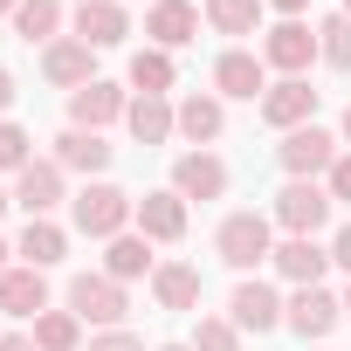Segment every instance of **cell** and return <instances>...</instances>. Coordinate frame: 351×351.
<instances>
[{
	"instance_id": "14",
	"label": "cell",
	"mask_w": 351,
	"mask_h": 351,
	"mask_svg": "<svg viewBox=\"0 0 351 351\" xmlns=\"http://www.w3.org/2000/svg\"><path fill=\"white\" fill-rule=\"evenodd\" d=\"M269 262H276V276H282L289 289H317V282L330 276V241H317V234H282Z\"/></svg>"
},
{
	"instance_id": "19",
	"label": "cell",
	"mask_w": 351,
	"mask_h": 351,
	"mask_svg": "<svg viewBox=\"0 0 351 351\" xmlns=\"http://www.w3.org/2000/svg\"><path fill=\"white\" fill-rule=\"evenodd\" d=\"M69 28L90 49H117V42H131V8H124V0H76Z\"/></svg>"
},
{
	"instance_id": "3",
	"label": "cell",
	"mask_w": 351,
	"mask_h": 351,
	"mask_svg": "<svg viewBox=\"0 0 351 351\" xmlns=\"http://www.w3.org/2000/svg\"><path fill=\"white\" fill-rule=\"evenodd\" d=\"M62 310H76V317L97 324V330H124V317H131V289L110 282L104 269H76L69 289H62Z\"/></svg>"
},
{
	"instance_id": "44",
	"label": "cell",
	"mask_w": 351,
	"mask_h": 351,
	"mask_svg": "<svg viewBox=\"0 0 351 351\" xmlns=\"http://www.w3.org/2000/svg\"><path fill=\"white\" fill-rule=\"evenodd\" d=\"M344 324H351V289H344Z\"/></svg>"
},
{
	"instance_id": "28",
	"label": "cell",
	"mask_w": 351,
	"mask_h": 351,
	"mask_svg": "<svg viewBox=\"0 0 351 351\" xmlns=\"http://www.w3.org/2000/svg\"><path fill=\"white\" fill-rule=\"evenodd\" d=\"M62 21H69V8H62V0H21V8H14V35H21L28 49L62 42Z\"/></svg>"
},
{
	"instance_id": "17",
	"label": "cell",
	"mask_w": 351,
	"mask_h": 351,
	"mask_svg": "<svg viewBox=\"0 0 351 351\" xmlns=\"http://www.w3.org/2000/svg\"><path fill=\"white\" fill-rule=\"evenodd\" d=\"M42 83L49 90H83V83H97V49L90 42H76V35H62V42H49L42 49Z\"/></svg>"
},
{
	"instance_id": "10",
	"label": "cell",
	"mask_w": 351,
	"mask_h": 351,
	"mask_svg": "<svg viewBox=\"0 0 351 351\" xmlns=\"http://www.w3.org/2000/svg\"><path fill=\"white\" fill-rule=\"evenodd\" d=\"M228 186H234V172H228V158L221 152H180V158H172V193H180L186 207L200 200H228Z\"/></svg>"
},
{
	"instance_id": "39",
	"label": "cell",
	"mask_w": 351,
	"mask_h": 351,
	"mask_svg": "<svg viewBox=\"0 0 351 351\" xmlns=\"http://www.w3.org/2000/svg\"><path fill=\"white\" fill-rule=\"evenodd\" d=\"M337 138H344V152H351V104H344V117H337Z\"/></svg>"
},
{
	"instance_id": "11",
	"label": "cell",
	"mask_w": 351,
	"mask_h": 351,
	"mask_svg": "<svg viewBox=\"0 0 351 351\" xmlns=\"http://www.w3.org/2000/svg\"><path fill=\"white\" fill-rule=\"evenodd\" d=\"M344 324V296H330L324 282L317 289H289V310H282V330H296L303 344H324L330 330Z\"/></svg>"
},
{
	"instance_id": "1",
	"label": "cell",
	"mask_w": 351,
	"mask_h": 351,
	"mask_svg": "<svg viewBox=\"0 0 351 351\" xmlns=\"http://www.w3.org/2000/svg\"><path fill=\"white\" fill-rule=\"evenodd\" d=\"M131 214H138V193H124L110 180H90L83 193H69V228L83 241H117L131 228Z\"/></svg>"
},
{
	"instance_id": "12",
	"label": "cell",
	"mask_w": 351,
	"mask_h": 351,
	"mask_svg": "<svg viewBox=\"0 0 351 351\" xmlns=\"http://www.w3.org/2000/svg\"><path fill=\"white\" fill-rule=\"evenodd\" d=\"M262 62H269L276 76H310V62H317V28H310V21H276V28H262Z\"/></svg>"
},
{
	"instance_id": "16",
	"label": "cell",
	"mask_w": 351,
	"mask_h": 351,
	"mask_svg": "<svg viewBox=\"0 0 351 351\" xmlns=\"http://www.w3.org/2000/svg\"><path fill=\"white\" fill-rule=\"evenodd\" d=\"M62 172H83V180H104V172L117 165V145H104V131H76V124H62L56 131V152H49Z\"/></svg>"
},
{
	"instance_id": "21",
	"label": "cell",
	"mask_w": 351,
	"mask_h": 351,
	"mask_svg": "<svg viewBox=\"0 0 351 351\" xmlns=\"http://www.w3.org/2000/svg\"><path fill=\"white\" fill-rule=\"evenodd\" d=\"M200 296H207V282H200V262H158V269H152V303H158V310L200 317Z\"/></svg>"
},
{
	"instance_id": "23",
	"label": "cell",
	"mask_w": 351,
	"mask_h": 351,
	"mask_svg": "<svg viewBox=\"0 0 351 351\" xmlns=\"http://www.w3.org/2000/svg\"><path fill=\"white\" fill-rule=\"evenodd\" d=\"M124 90L131 97H172L180 90V56H165V49H131V69H124Z\"/></svg>"
},
{
	"instance_id": "27",
	"label": "cell",
	"mask_w": 351,
	"mask_h": 351,
	"mask_svg": "<svg viewBox=\"0 0 351 351\" xmlns=\"http://www.w3.org/2000/svg\"><path fill=\"white\" fill-rule=\"evenodd\" d=\"M14 255H21L28 269H42V276H49V269L69 255V228H62V221H28V228L14 234Z\"/></svg>"
},
{
	"instance_id": "7",
	"label": "cell",
	"mask_w": 351,
	"mask_h": 351,
	"mask_svg": "<svg viewBox=\"0 0 351 351\" xmlns=\"http://www.w3.org/2000/svg\"><path fill=\"white\" fill-rule=\"evenodd\" d=\"M214 97H221V104H262V97H269V62H262V49H221V56H214Z\"/></svg>"
},
{
	"instance_id": "4",
	"label": "cell",
	"mask_w": 351,
	"mask_h": 351,
	"mask_svg": "<svg viewBox=\"0 0 351 351\" xmlns=\"http://www.w3.org/2000/svg\"><path fill=\"white\" fill-rule=\"evenodd\" d=\"M330 214H337V200H330L324 180H282V193L269 200V221H276L282 234H324Z\"/></svg>"
},
{
	"instance_id": "15",
	"label": "cell",
	"mask_w": 351,
	"mask_h": 351,
	"mask_svg": "<svg viewBox=\"0 0 351 351\" xmlns=\"http://www.w3.org/2000/svg\"><path fill=\"white\" fill-rule=\"evenodd\" d=\"M145 42L165 49V56H180L186 42H200V8L193 0H152L145 8Z\"/></svg>"
},
{
	"instance_id": "29",
	"label": "cell",
	"mask_w": 351,
	"mask_h": 351,
	"mask_svg": "<svg viewBox=\"0 0 351 351\" xmlns=\"http://www.w3.org/2000/svg\"><path fill=\"white\" fill-rule=\"evenodd\" d=\"M28 330H35L42 351H83V317H76V310H42Z\"/></svg>"
},
{
	"instance_id": "45",
	"label": "cell",
	"mask_w": 351,
	"mask_h": 351,
	"mask_svg": "<svg viewBox=\"0 0 351 351\" xmlns=\"http://www.w3.org/2000/svg\"><path fill=\"white\" fill-rule=\"evenodd\" d=\"M337 14H344V21H351V0H344V8H337Z\"/></svg>"
},
{
	"instance_id": "36",
	"label": "cell",
	"mask_w": 351,
	"mask_h": 351,
	"mask_svg": "<svg viewBox=\"0 0 351 351\" xmlns=\"http://www.w3.org/2000/svg\"><path fill=\"white\" fill-rule=\"evenodd\" d=\"M0 351H42L35 330H0Z\"/></svg>"
},
{
	"instance_id": "8",
	"label": "cell",
	"mask_w": 351,
	"mask_h": 351,
	"mask_svg": "<svg viewBox=\"0 0 351 351\" xmlns=\"http://www.w3.org/2000/svg\"><path fill=\"white\" fill-rule=\"evenodd\" d=\"M14 207H21L28 221H56V207H69V172H62L56 158L21 165V172H14Z\"/></svg>"
},
{
	"instance_id": "41",
	"label": "cell",
	"mask_w": 351,
	"mask_h": 351,
	"mask_svg": "<svg viewBox=\"0 0 351 351\" xmlns=\"http://www.w3.org/2000/svg\"><path fill=\"white\" fill-rule=\"evenodd\" d=\"M8 207H14V186H0V214H8Z\"/></svg>"
},
{
	"instance_id": "18",
	"label": "cell",
	"mask_w": 351,
	"mask_h": 351,
	"mask_svg": "<svg viewBox=\"0 0 351 351\" xmlns=\"http://www.w3.org/2000/svg\"><path fill=\"white\" fill-rule=\"evenodd\" d=\"M124 110H131V90H124V83H110V76H97V83H83V90L69 97V124H76V131L124 124Z\"/></svg>"
},
{
	"instance_id": "25",
	"label": "cell",
	"mask_w": 351,
	"mask_h": 351,
	"mask_svg": "<svg viewBox=\"0 0 351 351\" xmlns=\"http://www.w3.org/2000/svg\"><path fill=\"white\" fill-rule=\"evenodd\" d=\"M124 131L131 145H165V138H180V110H172V97H131Z\"/></svg>"
},
{
	"instance_id": "37",
	"label": "cell",
	"mask_w": 351,
	"mask_h": 351,
	"mask_svg": "<svg viewBox=\"0 0 351 351\" xmlns=\"http://www.w3.org/2000/svg\"><path fill=\"white\" fill-rule=\"evenodd\" d=\"M14 97H21V83H14V69H0V117L14 110Z\"/></svg>"
},
{
	"instance_id": "6",
	"label": "cell",
	"mask_w": 351,
	"mask_h": 351,
	"mask_svg": "<svg viewBox=\"0 0 351 351\" xmlns=\"http://www.w3.org/2000/svg\"><path fill=\"white\" fill-rule=\"evenodd\" d=\"M282 310H289V296H282L276 282H262V276H241L234 296H228V317H234L241 337H269V330H282Z\"/></svg>"
},
{
	"instance_id": "34",
	"label": "cell",
	"mask_w": 351,
	"mask_h": 351,
	"mask_svg": "<svg viewBox=\"0 0 351 351\" xmlns=\"http://www.w3.org/2000/svg\"><path fill=\"white\" fill-rule=\"evenodd\" d=\"M83 351H145V337H138V330H97Z\"/></svg>"
},
{
	"instance_id": "5",
	"label": "cell",
	"mask_w": 351,
	"mask_h": 351,
	"mask_svg": "<svg viewBox=\"0 0 351 351\" xmlns=\"http://www.w3.org/2000/svg\"><path fill=\"white\" fill-rule=\"evenodd\" d=\"M337 152H344L337 131H324V124H296V131H282L276 165H282V180H324V172L337 165Z\"/></svg>"
},
{
	"instance_id": "20",
	"label": "cell",
	"mask_w": 351,
	"mask_h": 351,
	"mask_svg": "<svg viewBox=\"0 0 351 351\" xmlns=\"http://www.w3.org/2000/svg\"><path fill=\"white\" fill-rule=\"evenodd\" d=\"M172 110H180V138H186V152H214V138L228 131V104H221L214 90H186Z\"/></svg>"
},
{
	"instance_id": "46",
	"label": "cell",
	"mask_w": 351,
	"mask_h": 351,
	"mask_svg": "<svg viewBox=\"0 0 351 351\" xmlns=\"http://www.w3.org/2000/svg\"><path fill=\"white\" fill-rule=\"evenodd\" d=\"M310 351H324V344H310Z\"/></svg>"
},
{
	"instance_id": "22",
	"label": "cell",
	"mask_w": 351,
	"mask_h": 351,
	"mask_svg": "<svg viewBox=\"0 0 351 351\" xmlns=\"http://www.w3.org/2000/svg\"><path fill=\"white\" fill-rule=\"evenodd\" d=\"M42 310H56V303H49V276H42V269H28V262H14L8 276H0V317L35 324Z\"/></svg>"
},
{
	"instance_id": "33",
	"label": "cell",
	"mask_w": 351,
	"mask_h": 351,
	"mask_svg": "<svg viewBox=\"0 0 351 351\" xmlns=\"http://www.w3.org/2000/svg\"><path fill=\"white\" fill-rule=\"evenodd\" d=\"M324 186H330V200H337V207H351V152H337V165L324 172Z\"/></svg>"
},
{
	"instance_id": "30",
	"label": "cell",
	"mask_w": 351,
	"mask_h": 351,
	"mask_svg": "<svg viewBox=\"0 0 351 351\" xmlns=\"http://www.w3.org/2000/svg\"><path fill=\"white\" fill-rule=\"evenodd\" d=\"M186 344H193V351H241V330H234V317H228V310H200Z\"/></svg>"
},
{
	"instance_id": "24",
	"label": "cell",
	"mask_w": 351,
	"mask_h": 351,
	"mask_svg": "<svg viewBox=\"0 0 351 351\" xmlns=\"http://www.w3.org/2000/svg\"><path fill=\"white\" fill-rule=\"evenodd\" d=\"M152 269H158V255H152V241L138 234V228H124L117 241H104V276L110 282H152Z\"/></svg>"
},
{
	"instance_id": "31",
	"label": "cell",
	"mask_w": 351,
	"mask_h": 351,
	"mask_svg": "<svg viewBox=\"0 0 351 351\" xmlns=\"http://www.w3.org/2000/svg\"><path fill=\"white\" fill-rule=\"evenodd\" d=\"M317 62H330V69L351 76V21L344 14H324L317 21Z\"/></svg>"
},
{
	"instance_id": "9",
	"label": "cell",
	"mask_w": 351,
	"mask_h": 351,
	"mask_svg": "<svg viewBox=\"0 0 351 351\" xmlns=\"http://www.w3.org/2000/svg\"><path fill=\"white\" fill-rule=\"evenodd\" d=\"M131 228L152 241V248H172V241H186V228H193V207L172 193V186H152V193H138V214H131Z\"/></svg>"
},
{
	"instance_id": "32",
	"label": "cell",
	"mask_w": 351,
	"mask_h": 351,
	"mask_svg": "<svg viewBox=\"0 0 351 351\" xmlns=\"http://www.w3.org/2000/svg\"><path fill=\"white\" fill-rule=\"evenodd\" d=\"M21 165H35V131H28V124H14V117H0V172L14 180Z\"/></svg>"
},
{
	"instance_id": "40",
	"label": "cell",
	"mask_w": 351,
	"mask_h": 351,
	"mask_svg": "<svg viewBox=\"0 0 351 351\" xmlns=\"http://www.w3.org/2000/svg\"><path fill=\"white\" fill-rule=\"evenodd\" d=\"M8 255H14V241H0V276H8V269H14V262H8Z\"/></svg>"
},
{
	"instance_id": "13",
	"label": "cell",
	"mask_w": 351,
	"mask_h": 351,
	"mask_svg": "<svg viewBox=\"0 0 351 351\" xmlns=\"http://www.w3.org/2000/svg\"><path fill=\"white\" fill-rule=\"evenodd\" d=\"M317 97L324 90H310V76H276L255 110H262L269 131H296V124H317Z\"/></svg>"
},
{
	"instance_id": "42",
	"label": "cell",
	"mask_w": 351,
	"mask_h": 351,
	"mask_svg": "<svg viewBox=\"0 0 351 351\" xmlns=\"http://www.w3.org/2000/svg\"><path fill=\"white\" fill-rule=\"evenodd\" d=\"M152 351H193V344H180V337H172V344H152Z\"/></svg>"
},
{
	"instance_id": "35",
	"label": "cell",
	"mask_w": 351,
	"mask_h": 351,
	"mask_svg": "<svg viewBox=\"0 0 351 351\" xmlns=\"http://www.w3.org/2000/svg\"><path fill=\"white\" fill-rule=\"evenodd\" d=\"M330 269H344V276H351V221L330 234Z\"/></svg>"
},
{
	"instance_id": "2",
	"label": "cell",
	"mask_w": 351,
	"mask_h": 351,
	"mask_svg": "<svg viewBox=\"0 0 351 351\" xmlns=\"http://www.w3.org/2000/svg\"><path fill=\"white\" fill-rule=\"evenodd\" d=\"M214 255H221L234 276H255V269L276 255V221H269V214H255V207L228 214V221L214 228Z\"/></svg>"
},
{
	"instance_id": "43",
	"label": "cell",
	"mask_w": 351,
	"mask_h": 351,
	"mask_svg": "<svg viewBox=\"0 0 351 351\" xmlns=\"http://www.w3.org/2000/svg\"><path fill=\"white\" fill-rule=\"evenodd\" d=\"M14 8H21V0H0V14H8V21H14Z\"/></svg>"
},
{
	"instance_id": "26",
	"label": "cell",
	"mask_w": 351,
	"mask_h": 351,
	"mask_svg": "<svg viewBox=\"0 0 351 351\" xmlns=\"http://www.w3.org/2000/svg\"><path fill=\"white\" fill-rule=\"evenodd\" d=\"M200 21L228 35V49H241L248 35H262V0H200Z\"/></svg>"
},
{
	"instance_id": "38",
	"label": "cell",
	"mask_w": 351,
	"mask_h": 351,
	"mask_svg": "<svg viewBox=\"0 0 351 351\" xmlns=\"http://www.w3.org/2000/svg\"><path fill=\"white\" fill-rule=\"evenodd\" d=\"M262 8H276L282 21H303V8H310V0H262Z\"/></svg>"
}]
</instances>
